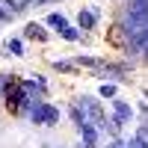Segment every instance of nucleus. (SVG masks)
<instances>
[{
  "label": "nucleus",
  "instance_id": "obj_6",
  "mask_svg": "<svg viewBox=\"0 0 148 148\" xmlns=\"http://www.w3.org/2000/svg\"><path fill=\"white\" fill-rule=\"evenodd\" d=\"M116 110H119V119H127V116H130V107L121 104V101H116Z\"/></svg>",
  "mask_w": 148,
  "mask_h": 148
},
{
  "label": "nucleus",
  "instance_id": "obj_14",
  "mask_svg": "<svg viewBox=\"0 0 148 148\" xmlns=\"http://www.w3.org/2000/svg\"><path fill=\"white\" fill-rule=\"evenodd\" d=\"M0 89H3V80H0Z\"/></svg>",
  "mask_w": 148,
  "mask_h": 148
},
{
  "label": "nucleus",
  "instance_id": "obj_16",
  "mask_svg": "<svg viewBox=\"0 0 148 148\" xmlns=\"http://www.w3.org/2000/svg\"><path fill=\"white\" fill-rule=\"evenodd\" d=\"M0 18H3V12H0Z\"/></svg>",
  "mask_w": 148,
  "mask_h": 148
},
{
  "label": "nucleus",
  "instance_id": "obj_11",
  "mask_svg": "<svg viewBox=\"0 0 148 148\" xmlns=\"http://www.w3.org/2000/svg\"><path fill=\"white\" fill-rule=\"evenodd\" d=\"M27 36H42V30L36 27V24H30V27H27Z\"/></svg>",
  "mask_w": 148,
  "mask_h": 148
},
{
  "label": "nucleus",
  "instance_id": "obj_9",
  "mask_svg": "<svg viewBox=\"0 0 148 148\" xmlns=\"http://www.w3.org/2000/svg\"><path fill=\"white\" fill-rule=\"evenodd\" d=\"M9 51H12V53H21V42L12 39V42H9Z\"/></svg>",
  "mask_w": 148,
  "mask_h": 148
},
{
  "label": "nucleus",
  "instance_id": "obj_13",
  "mask_svg": "<svg viewBox=\"0 0 148 148\" xmlns=\"http://www.w3.org/2000/svg\"><path fill=\"white\" fill-rule=\"evenodd\" d=\"M107 148H125V145H121V142H113V145H107Z\"/></svg>",
  "mask_w": 148,
  "mask_h": 148
},
{
  "label": "nucleus",
  "instance_id": "obj_10",
  "mask_svg": "<svg viewBox=\"0 0 148 148\" xmlns=\"http://www.w3.org/2000/svg\"><path fill=\"white\" fill-rule=\"evenodd\" d=\"M62 36H65V39H77V30H71V27H65V30H62Z\"/></svg>",
  "mask_w": 148,
  "mask_h": 148
},
{
  "label": "nucleus",
  "instance_id": "obj_4",
  "mask_svg": "<svg viewBox=\"0 0 148 148\" xmlns=\"http://www.w3.org/2000/svg\"><path fill=\"white\" fill-rule=\"evenodd\" d=\"M92 24H95V15H92V12H80V27H83V30H89Z\"/></svg>",
  "mask_w": 148,
  "mask_h": 148
},
{
  "label": "nucleus",
  "instance_id": "obj_1",
  "mask_svg": "<svg viewBox=\"0 0 148 148\" xmlns=\"http://www.w3.org/2000/svg\"><path fill=\"white\" fill-rule=\"evenodd\" d=\"M148 33V12H127V36L130 42H142V36Z\"/></svg>",
  "mask_w": 148,
  "mask_h": 148
},
{
  "label": "nucleus",
  "instance_id": "obj_15",
  "mask_svg": "<svg viewBox=\"0 0 148 148\" xmlns=\"http://www.w3.org/2000/svg\"><path fill=\"white\" fill-rule=\"evenodd\" d=\"M83 148H92V145H83Z\"/></svg>",
  "mask_w": 148,
  "mask_h": 148
},
{
  "label": "nucleus",
  "instance_id": "obj_8",
  "mask_svg": "<svg viewBox=\"0 0 148 148\" xmlns=\"http://www.w3.org/2000/svg\"><path fill=\"white\" fill-rule=\"evenodd\" d=\"M136 139H139V142H142V145L148 148V127H139V133H136Z\"/></svg>",
  "mask_w": 148,
  "mask_h": 148
},
{
  "label": "nucleus",
  "instance_id": "obj_5",
  "mask_svg": "<svg viewBox=\"0 0 148 148\" xmlns=\"http://www.w3.org/2000/svg\"><path fill=\"white\" fill-rule=\"evenodd\" d=\"M47 24H51V27H62V30H65V18H62V15H51V18H47Z\"/></svg>",
  "mask_w": 148,
  "mask_h": 148
},
{
  "label": "nucleus",
  "instance_id": "obj_3",
  "mask_svg": "<svg viewBox=\"0 0 148 148\" xmlns=\"http://www.w3.org/2000/svg\"><path fill=\"white\" fill-rule=\"evenodd\" d=\"M83 107L89 110V116H92V119H101V107H98L92 98H83Z\"/></svg>",
  "mask_w": 148,
  "mask_h": 148
},
{
  "label": "nucleus",
  "instance_id": "obj_7",
  "mask_svg": "<svg viewBox=\"0 0 148 148\" xmlns=\"http://www.w3.org/2000/svg\"><path fill=\"white\" fill-rule=\"evenodd\" d=\"M80 133L86 136V142H92V139H95V130H92V127H86V125H80Z\"/></svg>",
  "mask_w": 148,
  "mask_h": 148
},
{
  "label": "nucleus",
  "instance_id": "obj_12",
  "mask_svg": "<svg viewBox=\"0 0 148 148\" xmlns=\"http://www.w3.org/2000/svg\"><path fill=\"white\" fill-rule=\"evenodd\" d=\"M125 148H145V145H142V142H139V139H130V142H127V145H125Z\"/></svg>",
  "mask_w": 148,
  "mask_h": 148
},
{
  "label": "nucleus",
  "instance_id": "obj_2",
  "mask_svg": "<svg viewBox=\"0 0 148 148\" xmlns=\"http://www.w3.org/2000/svg\"><path fill=\"white\" fill-rule=\"evenodd\" d=\"M33 119H36V125H53L59 119V113L53 107H47V104H36L33 107Z\"/></svg>",
  "mask_w": 148,
  "mask_h": 148
}]
</instances>
